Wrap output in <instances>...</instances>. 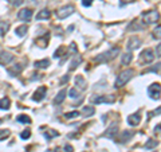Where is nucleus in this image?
I'll return each mask as SVG.
<instances>
[{"label": "nucleus", "instance_id": "nucleus-1", "mask_svg": "<svg viewBox=\"0 0 161 152\" xmlns=\"http://www.w3.org/2000/svg\"><path fill=\"white\" fill-rule=\"evenodd\" d=\"M134 76V70L133 69H128V70H123L122 73H120L118 78L116 81V88H121L123 85H126Z\"/></svg>", "mask_w": 161, "mask_h": 152}, {"label": "nucleus", "instance_id": "nucleus-2", "mask_svg": "<svg viewBox=\"0 0 161 152\" xmlns=\"http://www.w3.org/2000/svg\"><path fill=\"white\" fill-rule=\"evenodd\" d=\"M118 54H120V48L114 47V48H111V50L106 51V53H102V54H99V55H97L96 62H108V61H110V59H114Z\"/></svg>", "mask_w": 161, "mask_h": 152}, {"label": "nucleus", "instance_id": "nucleus-3", "mask_svg": "<svg viewBox=\"0 0 161 152\" xmlns=\"http://www.w3.org/2000/svg\"><path fill=\"white\" fill-rule=\"evenodd\" d=\"M160 19V14L157 11H148L142 14V20L146 24H153Z\"/></svg>", "mask_w": 161, "mask_h": 152}, {"label": "nucleus", "instance_id": "nucleus-4", "mask_svg": "<svg viewBox=\"0 0 161 152\" xmlns=\"http://www.w3.org/2000/svg\"><path fill=\"white\" fill-rule=\"evenodd\" d=\"M148 96L152 100H159L161 96V85L160 84H152L148 86Z\"/></svg>", "mask_w": 161, "mask_h": 152}, {"label": "nucleus", "instance_id": "nucleus-5", "mask_svg": "<svg viewBox=\"0 0 161 152\" xmlns=\"http://www.w3.org/2000/svg\"><path fill=\"white\" fill-rule=\"evenodd\" d=\"M74 12V7L70 4L67 5H63V7H60L58 11H56V16H58L59 19H66L67 16H70L71 14Z\"/></svg>", "mask_w": 161, "mask_h": 152}, {"label": "nucleus", "instance_id": "nucleus-6", "mask_svg": "<svg viewBox=\"0 0 161 152\" xmlns=\"http://www.w3.org/2000/svg\"><path fill=\"white\" fill-rule=\"evenodd\" d=\"M90 101L93 104H111L114 102L113 96H94L93 98H90Z\"/></svg>", "mask_w": 161, "mask_h": 152}, {"label": "nucleus", "instance_id": "nucleus-7", "mask_svg": "<svg viewBox=\"0 0 161 152\" xmlns=\"http://www.w3.org/2000/svg\"><path fill=\"white\" fill-rule=\"evenodd\" d=\"M18 18L20 19V20L28 22L31 18H32V10H30V8H23V10H20L18 12Z\"/></svg>", "mask_w": 161, "mask_h": 152}, {"label": "nucleus", "instance_id": "nucleus-8", "mask_svg": "<svg viewBox=\"0 0 161 152\" xmlns=\"http://www.w3.org/2000/svg\"><path fill=\"white\" fill-rule=\"evenodd\" d=\"M46 92H47V88H46V86H40L38 90L34 93L32 100H34V101H36V102H40L46 97Z\"/></svg>", "mask_w": 161, "mask_h": 152}, {"label": "nucleus", "instance_id": "nucleus-9", "mask_svg": "<svg viewBox=\"0 0 161 152\" xmlns=\"http://www.w3.org/2000/svg\"><path fill=\"white\" fill-rule=\"evenodd\" d=\"M141 58H142V61L145 62V64H150L154 59V54L150 48H146V50H144L142 53H141Z\"/></svg>", "mask_w": 161, "mask_h": 152}, {"label": "nucleus", "instance_id": "nucleus-10", "mask_svg": "<svg viewBox=\"0 0 161 152\" xmlns=\"http://www.w3.org/2000/svg\"><path fill=\"white\" fill-rule=\"evenodd\" d=\"M14 59V55L8 51H0V65H8Z\"/></svg>", "mask_w": 161, "mask_h": 152}, {"label": "nucleus", "instance_id": "nucleus-11", "mask_svg": "<svg viewBox=\"0 0 161 152\" xmlns=\"http://www.w3.org/2000/svg\"><path fill=\"white\" fill-rule=\"evenodd\" d=\"M117 132H118V124H117V123H114V124H111L110 127H109V129L103 133V136L109 137V139H113V137L117 135Z\"/></svg>", "mask_w": 161, "mask_h": 152}, {"label": "nucleus", "instance_id": "nucleus-12", "mask_svg": "<svg viewBox=\"0 0 161 152\" xmlns=\"http://www.w3.org/2000/svg\"><path fill=\"white\" fill-rule=\"evenodd\" d=\"M141 46V41H140V38H137V36H132L130 39H129V42H128V48L129 50H137Z\"/></svg>", "mask_w": 161, "mask_h": 152}, {"label": "nucleus", "instance_id": "nucleus-13", "mask_svg": "<svg viewBox=\"0 0 161 152\" xmlns=\"http://www.w3.org/2000/svg\"><path fill=\"white\" fill-rule=\"evenodd\" d=\"M128 123H129V125H132V127H137V125L141 123V116H140L138 112L134 113V114H130V116L128 117Z\"/></svg>", "mask_w": 161, "mask_h": 152}, {"label": "nucleus", "instance_id": "nucleus-14", "mask_svg": "<svg viewBox=\"0 0 161 152\" xmlns=\"http://www.w3.org/2000/svg\"><path fill=\"white\" fill-rule=\"evenodd\" d=\"M133 131H129V129H126V131H123L122 132V135H121V137H120V141L121 143H128L129 140L133 137Z\"/></svg>", "mask_w": 161, "mask_h": 152}, {"label": "nucleus", "instance_id": "nucleus-15", "mask_svg": "<svg viewBox=\"0 0 161 152\" xmlns=\"http://www.w3.org/2000/svg\"><path fill=\"white\" fill-rule=\"evenodd\" d=\"M66 93H67V90H66V89H62V90L56 94L55 98H54V104H62L63 100L66 98Z\"/></svg>", "mask_w": 161, "mask_h": 152}, {"label": "nucleus", "instance_id": "nucleus-16", "mask_svg": "<svg viewBox=\"0 0 161 152\" xmlns=\"http://www.w3.org/2000/svg\"><path fill=\"white\" fill-rule=\"evenodd\" d=\"M80 62H82V57H80V55H75L73 61L70 62V67H68V69H70V70H75V69L80 65Z\"/></svg>", "mask_w": 161, "mask_h": 152}, {"label": "nucleus", "instance_id": "nucleus-17", "mask_svg": "<svg viewBox=\"0 0 161 152\" xmlns=\"http://www.w3.org/2000/svg\"><path fill=\"white\" fill-rule=\"evenodd\" d=\"M51 16V12L48 10H42L36 15V20H43V19H48Z\"/></svg>", "mask_w": 161, "mask_h": 152}, {"label": "nucleus", "instance_id": "nucleus-18", "mask_svg": "<svg viewBox=\"0 0 161 152\" xmlns=\"http://www.w3.org/2000/svg\"><path fill=\"white\" fill-rule=\"evenodd\" d=\"M34 66H35V67H38V69H46V67H48V66H50V61H48V59H42V61H36Z\"/></svg>", "mask_w": 161, "mask_h": 152}, {"label": "nucleus", "instance_id": "nucleus-19", "mask_svg": "<svg viewBox=\"0 0 161 152\" xmlns=\"http://www.w3.org/2000/svg\"><path fill=\"white\" fill-rule=\"evenodd\" d=\"M10 105H11L10 98H2L0 100V109H3V110H8V109H10Z\"/></svg>", "mask_w": 161, "mask_h": 152}, {"label": "nucleus", "instance_id": "nucleus-20", "mask_svg": "<svg viewBox=\"0 0 161 152\" xmlns=\"http://www.w3.org/2000/svg\"><path fill=\"white\" fill-rule=\"evenodd\" d=\"M75 84H77V86L82 88L83 90L86 89V81H85V78H83L82 76H77L75 77Z\"/></svg>", "mask_w": 161, "mask_h": 152}, {"label": "nucleus", "instance_id": "nucleus-21", "mask_svg": "<svg viewBox=\"0 0 161 152\" xmlns=\"http://www.w3.org/2000/svg\"><path fill=\"white\" fill-rule=\"evenodd\" d=\"M16 121L22 123V124H30V123H31V119L27 116V114H19V116L16 117Z\"/></svg>", "mask_w": 161, "mask_h": 152}, {"label": "nucleus", "instance_id": "nucleus-22", "mask_svg": "<svg viewBox=\"0 0 161 152\" xmlns=\"http://www.w3.org/2000/svg\"><path fill=\"white\" fill-rule=\"evenodd\" d=\"M94 112H96V109L91 108V107H83L82 108V114L85 117H89V116H91V114H94Z\"/></svg>", "mask_w": 161, "mask_h": 152}, {"label": "nucleus", "instance_id": "nucleus-23", "mask_svg": "<svg viewBox=\"0 0 161 152\" xmlns=\"http://www.w3.org/2000/svg\"><path fill=\"white\" fill-rule=\"evenodd\" d=\"M15 34L18 36H24L27 34V26H20V27L15 28Z\"/></svg>", "mask_w": 161, "mask_h": 152}, {"label": "nucleus", "instance_id": "nucleus-24", "mask_svg": "<svg viewBox=\"0 0 161 152\" xmlns=\"http://www.w3.org/2000/svg\"><path fill=\"white\" fill-rule=\"evenodd\" d=\"M22 69H23V65H16V66H14L12 69H8V73H10L11 76H16V74H19L20 71H22Z\"/></svg>", "mask_w": 161, "mask_h": 152}, {"label": "nucleus", "instance_id": "nucleus-25", "mask_svg": "<svg viewBox=\"0 0 161 152\" xmlns=\"http://www.w3.org/2000/svg\"><path fill=\"white\" fill-rule=\"evenodd\" d=\"M8 28H10V23L8 22H2L0 23V35H4V34L8 31Z\"/></svg>", "mask_w": 161, "mask_h": 152}, {"label": "nucleus", "instance_id": "nucleus-26", "mask_svg": "<svg viewBox=\"0 0 161 152\" xmlns=\"http://www.w3.org/2000/svg\"><path fill=\"white\" fill-rule=\"evenodd\" d=\"M58 132L56 131H54V129H48V132H44V137L47 140H51L53 137H55V136H58Z\"/></svg>", "mask_w": 161, "mask_h": 152}, {"label": "nucleus", "instance_id": "nucleus-27", "mask_svg": "<svg viewBox=\"0 0 161 152\" xmlns=\"http://www.w3.org/2000/svg\"><path fill=\"white\" fill-rule=\"evenodd\" d=\"M132 58H133V55H132V53H125L122 57V64L123 65H129L132 61Z\"/></svg>", "mask_w": 161, "mask_h": 152}, {"label": "nucleus", "instance_id": "nucleus-28", "mask_svg": "<svg viewBox=\"0 0 161 152\" xmlns=\"http://www.w3.org/2000/svg\"><path fill=\"white\" fill-rule=\"evenodd\" d=\"M157 144H159V143H157L156 140H148V141L145 143V150H152V148H156Z\"/></svg>", "mask_w": 161, "mask_h": 152}, {"label": "nucleus", "instance_id": "nucleus-29", "mask_svg": "<svg viewBox=\"0 0 161 152\" xmlns=\"http://www.w3.org/2000/svg\"><path fill=\"white\" fill-rule=\"evenodd\" d=\"M8 136H10V131L8 129H0V141L5 140Z\"/></svg>", "mask_w": 161, "mask_h": 152}, {"label": "nucleus", "instance_id": "nucleus-30", "mask_svg": "<svg viewBox=\"0 0 161 152\" xmlns=\"http://www.w3.org/2000/svg\"><path fill=\"white\" fill-rule=\"evenodd\" d=\"M68 94H70V97H71V98H78V97L80 96V94H79V92L75 88H71V89H70V92H68Z\"/></svg>", "mask_w": 161, "mask_h": 152}, {"label": "nucleus", "instance_id": "nucleus-31", "mask_svg": "<svg viewBox=\"0 0 161 152\" xmlns=\"http://www.w3.org/2000/svg\"><path fill=\"white\" fill-rule=\"evenodd\" d=\"M79 114H80L79 112L75 110V112H70V113H66L65 117H66V119H74V117H78Z\"/></svg>", "mask_w": 161, "mask_h": 152}, {"label": "nucleus", "instance_id": "nucleus-32", "mask_svg": "<svg viewBox=\"0 0 161 152\" xmlns=\"http://www.w3.org/2000/svg\"><path fill=\"white\" fill-rule=\"evenodd\" d=\"M153 36H154V38H157V39H161V26H159V27L154 28Z\"/></svg>", "mask_w": 161, "mask_h": 152}, {"label": "nucleus", "instance_id": "nucleus-33", "mask_svg": "<svg viewBox=\"0 0 161 152\" xmlns=\"http://www.w3.org/2000/svg\"><path fill=\"white\" fill-rule=\"evenodd\" d=\"M31 136V131L30 129H26V131H23L22 133H20V137H22V139H28V137Z\"/></svg>", "mask_w": 161, "mask_h": 152}, {"label": "nucleus", "instance_id": "nucleus-34", "mask_svg": "<svg viewBox=\"0 0 161 152\" xmlns=\"http://www.w3.org/2000/svg\"><path fill=\"white\" fill-rule=\"evenodd\" d=\"M8 2H10L11 5H14V7H18V5L23 4V2H24V0H8Z\"/></svg>", "mask_w": 161, "mask_h": 152}, {"label": "nucleus", "instance_id": "nucleus-35", "mask_svg": "<svg viewBox=\"0 0 161 152\" xmlns=\"http://www.w3.org/2000/svg\"><path fill=\"white\" fill-rule=\"evenodd\" d=\"M63 51H65V47H60V48H58V50L55 51V54H54V58H59V57H62L63 55Z\"/></svg>", "mask_w": 161, "mask_h": 152}, {"label": "nucleus", "instance_id": "nucleus-36", "mask_svg": "<svg viewBox=\"0 0 161 152\" xmlns=\"http://www.w3.org/2000/svg\"><path fill=\"white\" fill-rule=\"evenodd\" d=\"M82 4L85 5V7H90V5L93 4V0H82Z\"/></svg>", "mask_w": 161, "mask_h": 152}, {"label": "nucleus", "instance_id": "nucleus-37", "mask_svg": "<svg viewBox=\"0 0 161 152\" xmlns=\"http://www.w3.org/2000/svg\"><path fill=\"white\" fill-rule=\"evenodd\" d=\"M156 54L159 57H161V43H159V46L156 47Z\"/></svg>", "mask_w": 161, "mask_h": 152}, {"label": "nucleus", "instance_id": "nucleus-38", "mask_svg": "<svg viewBox=\"0 0 161 152\" xmlns=\"http://www.w3.org/2000/svg\"><path fill=\"white\" fill-rule=\"evenodd\" d=\"M67 81H68V76H65V77H63V78L59 81V84H66Z\"/></svg>", "mask_w": 161, "mask_h": 152}, {"label": "nucleus", "instance_id": "nucleus-39", "mask_svg": "<svg viewBox=\"0 0 161 152\" xmlns=\"http://www.w3.org/2000/svg\"><path fill=\"white\" fill-rule=\"evenodd\" d=\"M65 150H66V152H73V147H71V145H66L65 147Z\"/></svg>", "mask_w": 161, "mask_h": 152}, {"label": "nucleus", "instance_id": "nucleus-40", "mask_svg": "<svg viewBox=\"0 0 161 152\" xmlns=\"http://www.w3.org/2000/svg\"><path fill=\"white\" fill-rule=\"evenodd\" d=\"M160 113H161V107H159V109H157V110H154L152 114H160Z\"/></svg>", "mask_w": 161, "mask_h": 152}, {"label": "nucleus", "instance_id": "nucleus-41", "mask_svg": "<svg viewBox=\"0 0 161 152\" xmlns=\"http://www.w3.org/2000/svg\"><path fill=\"white\" fill-rule=\"evenodd\" d=\"M160 129H161V124H159L157 127H154V132H159Z\"/></svg>", "mask_w": 161, "mask_h": 152}, {"label": "nucleus", "instance_id": "nucleus-42", "mask_svg": "<svg viewBox=\"0 0 161 152\" xmlns=\"http://www.w3.org/2000/svg\"><path fill=\"white\" fill-rule=\"evenodd\" d=\"M130 2H133V0H122L123 4H125V3H130Z\"/></svg>", "mask_w": 161, "mask_h": 152}, {"label": "nucleus", "instance_id": "nucleus-43", "mask_svg": "<svg viewBox=\"0 0 161 152\" xmlns=\"http://www.w3.org/2000/svg\"><path fill=\"white\" fill-rule=\"evenodd\" d=\"M55 152H59V150H55Z\"/></svg>", "mask_w": 161, "mask_h": 152}]
</instances>
